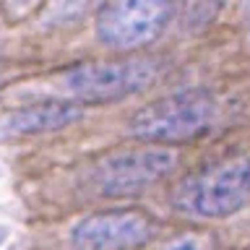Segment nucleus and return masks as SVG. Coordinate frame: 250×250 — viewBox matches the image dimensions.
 Returning a JSON list of instances; mask_svg holds the SVG:
<instances>
[{"instance_id":"1","label":"nucleus","mask_w":250,"mask_h":250,"mask_svg":"<svg viewBox=\"0 0 250 250\" xmlns=\"http://www.w3.org/2000/svg\"><path fill=\"white\" fill-rule=\"evenodd\" d=\"M162 73V65L154 58H123L81 62L62 70L58 78V94L62 102L73 104H109L128 99L148 89Z\"/></svg>"},{"instance_id":"2","label":"nucleus","mask_w":250,"mask_h":250,"mask_svg":"<svg viewBox=\"0 0 250 250\" xmlns=\"http://www.w3.org/2000/svg\"><path fill=\"white\" fill-rule=\"evenodd\" d=\"M180 156L169 146H133L117 148L99 159H94L83 172L86 190L102 198H125L148 190L175 172Z\"/></svg>"},{"instance_id":"3","label":"nucleus","mask_w":250,"mask_h":250,"mask_svg":"<svg viewBox=\"0 0 250 250\" xmlns=\"http://www.w3.org/2000/svg\"><path fill=\"white\" fill-rule=\"evenodd\" d=\"M250 203V156H227L185 177L172 193V206L198 219H227Z\"/></svg>"},{"instance_id":"4","label":"nucleus","mask_w":250,"mask_h":250,"mask_svg":"<svg viewBox=\"0 0 250 250\" xmlns=\"http://www.w3.org/2000/svg\"><path fill=\"white\" fill-rule=\"evenodd\" d=\"M216 117V102L203 89L175 91L141 107L128 120V133L141 144L172 146L198 138Z\"/></svg>"},{"instance_id":"5","label":"nucleus","mask_w":250,"mask_h":250,"mask_svg":"<svg viewBox=\"0 0 250 250\" xmlns=\"http://www.w3.org/2000/svg\"><path fill=\"white\" fill-rule=\"evenodd\" d=\"M172 13L175 0H109L97 19V37L109 50L128 55L156 42Z\"/></svg>"},{"instance_id":"6","label":"nucleus","mask_w":250,"mask_h":250,"mask_svg":"<svg viewBox=\"0 0 250 250\" xmlns=\"http://www.w3.org/2000/svg\"><path fill=\"white\" fill-rule=\"evenodd\" d=\"M159 222L138 208H112L81 219L70 232L73 250H138L148 245Z\"/></svg>"},{"instance_id":"7","label":"nucleus","mask_w":250,"mask_h":250,"mask_svg":"<svg viewBox=\"0 0 250 250\" xmlns=\"http://www.w3.org/2000/svg\"><path fill=\"white\" fill-rule=\"evenodd\" d=\"M81 107L73 102H44V104L21 107L5 120L3 130L13 136H34V133H50L73 125L81 117Z\"/></svg>"},{"instance_id":"8","label":"nucleus","mask_w":250,"mask_h":250,"mask_svg":"<svg viewBox=\"0 0 250 250\" xmlns=\"http://www.w3.org/2000/svg\"><path fill=\"white\" fill-rule=\"evenodd\" d=\"M248 8H250V0H248Z\"/></svg>"}]
</instances>
